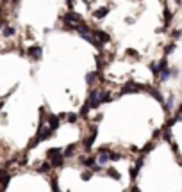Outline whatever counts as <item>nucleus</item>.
<instances>
[{
    "label": "nucleus",
    "mask_w": 182,
    "mask_h": 192,
    "mask_svg": "<svg viewBox=\"0 0 182 192\" xmlns=\"http://www.w3.org/2000/svg\"><path fill=\"white\" fill-rule=\"evenodd\" d=\"M48 158H50L52 165H57V167H61L63 162H64V155H61V149H57V148L48 151Z\"/></svg>",
    "instance_id": "f257e3e1"
},
{
    "label": "nucleus",
    "mask_w": 182,
    "mask_h": 192,
    "mask_svg": "<svg viewBox=\"0 0 182 192\" xmlns=\"http://www.w3.org/2000/svg\"><path fill=\"white\" fill-rule=\"evenodd\" d=\"M87 103L91 105V109H96V107L100 105V103H102V100L98 98V92H96V91L91 92V94H89V100H87Z\"/></svg>",
    "instance_id": "f03ea898"
},
{
    "label": "nucleus",
    "mask_w": 182,
    "mask_h": 192,
    "mask_svg": "<svg viewBox=\"0 0 182 192\" xmlns=\"http://www.w3.org/2000/svg\"><path fill=\"white\" fill-rule=\"evenodd\" d=\"M139 89H145L143 85L134 84V82H127V85L123 87V92H131V91H139Z\"/></svg>",
    "instance_id": "7ed1b4c3"
},
{
    "label": "nucleus",
    "mask_w": 182,
    "mask_h": 192,
    "mask_svg": "<svg viewBox=\"0 0 182 192\" xmlns=\"http://www.w3.org/2000/svg\"><path fill=\"white\" fill-rule=\"evenodd\" d=\"M29 55L32 57V59H41V48H39V46H30Z\"/></svg>",
    "instance_id": "20e7f679"
},
{
    "label": "nucleus",
    "mask_w": 182,
    "mask_h": 192,
    "mask_svg": "<svg viewBox=\"0 0 182 192\" xmlns=\"http://www.w3.org/2000/svg\"><path fill=\"white\" fill-rule=\"evenodd\" d=\"M95 37H98V39H100V43H107V41H109V34H105L104 30H96Z\"/></svg>",
    "instance_id": "39448f33"
},
{
    "label": "nucleus",
    "mask_w": 182,
    "mask_h": 192,
    "mask_svg": "<svg viewBox=\"0 0 182 192\" xmlns=\"http://www.w3.org/2000/svg\"><path fill=\"white\" fill-rule=\"evenodd\" d=\"M48 125H50V128H59V117L57 116H48Z\"/></svg>",
    "instance_id": "423d86ee"
},
{
    "label": "nucleus",
    "mask_w": 182,
    "mask_h": 192,
    "mask_svg": "<svg viewBox=\"0 0 182 192\" xmlns=\"http://www.w3.org/2000/svg\"><path fill=\"white\" fill-rule=\"evenodd\" d=\"M77 20H80V16L77 13H68L64 16V21H77Z\"/></svg>",
    "instance_id": "0eeeda50"
},
{
    "label": "nucleus",
    "mask_w": 182,
    "mask_h": 192,
    "mask_svg": "<svg viewBox=\"0 0 182 192\" xmlns=\"http://www.w3.org/2000/svg\"><path fill=\"white\" fill-rule=\"evenodd\" d=\"M107 160H109V155H107L105 151H102V153H100V156H98V164L102 165V164H105Z\"/></svg>",
    "instance_id": "6e6552de"
},
{
    "label": "nucleus",
    "mask_w": 182,
    "mask_h": 192,
    "mask_svg": "<svg viewBox=\"0 0 182 192\" xmlns=\"http://www.w3.org/2000/svg\"><path fill=\"white\" fill-rule=\"evenodd\" d=\"M105 14H107V9H105V7H102V9L95 11V18H104Z\"/></svg>",
    "instance_id": "1a4fd4ad"
},
{
    "label": "nucleus",
    "mask_w": 182,
    "mask_h": 192,
    "mask_svg": "<svg viewBox=\"0 0 182 192\" xmlns=\"http://www.w3.org/2000/svg\"><path fill=\"white\" fill-rule=\"evenodd\" d=\"M50 165H52V162L48 164V162H45V164H41V167H39V173H47V171H50Z\"/></svg>",
    "instance_id": "9d476101"
},
{
    "label": "nucleus",
    "mask_w": 182,
    "mask_h": 192,
    "mask_svg": "<svg viewBox=\"0 0 182 192\" xmlns=\"http://www.w3.org/2000/svg\"><path fill=\"white\" fill-rule=\"evenodd\" d=\"M9 185V174H2V189H7Z\"/></svg>",
    "instance_id": "9b49d317"
},
{
    "label": "nucleus",
    "mask_w": 182,
    "mask_h": 192,
    "mask_svg": "<svg viewBox=\"0 0 182 192\" xmlns=\"http://www.w3.org/2000/svg\"><path fill=\"white\" fill-rule=\"evenodd\" d=\"M82 164L87 165V167H93V165H95V160H93V158H82Z\"/></svg>",
    "instance_id": "f8f14e48"
},
{
    "label": "nucleus",
    "mask_w": 182,
    "mask_h": 192,
    "mask_svg": "<svg viewBox=\"0 0 182 192\" xmlns=\"http://www.w3.org/2000/svg\"><path fill=\"white\" fill-rule=\"evenodd\" d=\"M73 149H75V144H70V146L66 148V153H64V156H72V155H73Z\"/></svg>",
    "instance_id": "ddd939ff"
},
{
    "label": "nucleus",
    "mask_w": 182,
    "mask_h": 192,
    "mask_svg": "<svg viewBox=\"0 0 182 192\" xmlns=\"http://www.w3.org/2000/svg\"><path fill=\"white\" fill-rule=\"evenodd\" d=\"M95 137H96V134H95V132H93V135H91V137H89V139H87V141H86V148H91V144L95 142Z\"/></svg>",
    "instance_id": "4468645a"
},
{
    "label": "nucleus",
    "mask_w": 182,
    "mask_h": 192,
    "mask_svg": "<svg viewBox=\"0 0 182 192\" xmlns=\"http://www.w3.org/2000/svg\"><path fill=\"white\" fill-rule=\"evenodd\" d=\"M150 92H152V96H153L155 100H157V101H161V103H164V100H162V96H161V94H159L157 91H150Z\"/></svg>",
    "instance_id": "2eb2a0df"
},
{
    "label": "nucleus",
    "mask_w": 182,
    "mask_h": 192,
    "mask_svg": "<svg viewBox=\"0 0 182 192\" xmlns=\"http://www.w3.org/2000/svg\"><path fill=\"white\" fill-rule=\"evenodd\" d=\"M89 109H91V105H89V103L82 105V109H80V114H82V116H86V114L89 112Z\"/></svg>",
    "instance_id": "dca6fc26"
},
{
    "label": "nucleus",
    "mask_w": 182,
    "mask_h": 192,
    "mask_svg": "<svg viewBox=\"0 0 182 192\" xmlns=\"http://www.w3.org/2000/svg\"><path fill=\"white\" fill-rule=\"evenodd\" d=\"M95 75H96V73H87V75H86V82H87V84H93V78H95Z\"/></svg>",
    "instance_id": "f3484780"
},
{
    "label": "nucleus",
    "mask_w": 182,
    "mask_h": 192,
    "mask_svg": "<svg viewBox=\"0 0 182 192\" xmlns=\"http://www.w3.org/2000/svg\"><path fill=\"white\" fill-rule=\"evenodd\" d=\"M13 34H15V28H11V27L4 28V36H13Z\"/></svg>",
    "instance_id": "a211bd4d"
},
{
    "label": "nucleus",
    "mask_w": 182,
    "mask_h": 192,
    "mask_svg": "<svg viewBox=\"0 0 182 192\" xmlns=\"http://www.w3.org/2000/svg\"><path fill=\"white\" fill-rule=\"evenodd\" d=\"M120 158H122V155H118V153H114V155L111 153L109 155V160H120Z\"/></svg>",
    "instance_id": "6ab92c4d"
},
{
    "label": "nucleus",
    "mask_w": 182,
    "mask_h": 192,
    "mask_svg": "<svg viewBox=\"0 0 182 192\" xmlns=\"http://www.w3.org/2000/svg\"><path fill=\"white\" fill-rule=\"evenodd\" d=\"M109 174H111V176H114L116 180H120V173H118V171H113V169H111V171H109Z\"/></svg>",
    "instance_id": "aec40b11"
},
{
    "label": "nucleus",
    "mask_w": 182,
    "mask_h": 192,
    "mask_svg": "<svg viewBox=\"0 0 182 192\" xmlns=\"http://www.w3.org/2000/svg\"><path fill=\"white\" fill-rule=\"evenodd\" d=\"M68 121L75 123V121H77V116H75V114H70V116H68Z\"/></svg>",
    "instance_id": "412c9836"
},
{
    "label": "nucleus",
    "mask_w": 182,
    "mask_h": 192,
    "mask_svg": "<svg viewBox=\"0 0 182 192\" xmlns=\"http://www.w3.org/2000/svg\"><path fill=\"white\" fill-rule=\"evenodd\" d=\"M100 100H102V101H109V100H111V96H109V94H104V96H102Z\"/></svg>",
    "instance_id": "4be33fe9"
},
{
    "label": "nucleus",
    "mask_w": 182,
    "mask_h": 192,
    "mask_svg": "<svg viewBox=\"0 0 182 192\" xmlns=\"http://www.w3.org/2000/svg\"><path fill=\"white\" fill-rule=\"evenodd\" d=\"M82 178H84V180H89V178H91V173H84V174H82Z\"/></svg>",
    "instance_id": "5701e85b"
},
{
    "label": "nucleus",
    "mask_w": 182,
    "mask_h": 192,
    "mask_svg": "<svg viewBox=\"0 0 182 192\" xmlns=\"http://www.w3.org/2000/svg\"><path fill=\"white\" fill-rule=\"evenodd\" d=\"M127 53H129V55H131V57H136V50H129Z\"/></svg>",
    "instance_id": "b1692460"
},
{
    "label": "nucleus",
    "mask_w": 182,
    "mask_h": 192,
    "mask_svg": "<svg viewBox=\"0 0 182 192\" xmlns=\"http://www.w3.org/2000/svg\"><path fill=\"white\" fill-rule=\"evenodd\" d=\"M68 2H70V4H72V2H73V0H68Z\"/></svg>",
    "instance_id": "393cba45"
},
{
    "label": "nucleus",
    "mask_w": 182,
    "mask_h": 192,
    "mask_svg": "<svg viewBox=\"0 0 182 192\" xmlns=\"http://www.w3.org/2000/svg\"><path fill=\"white\" fill-rule=\"evenodd\" d=\"M180 114H182V107H180Z\"/></svg>",
    "instance_id": "a878e982"
},
{
    "label": "nucleus",
    "mask_w": 182,
    "mask_h": 192,
    "mask_svg": "<svg viewBox=\"0 0 182 192\" xmlns=\"http://www.w3.org/2000/svg\"><path fill=\"white\" fill-rule=\"evenodd\" d=\"M0 27H2V25H0Z\"/></svg>",
    "instance_id": "bb28decb"
}]
</instances>
